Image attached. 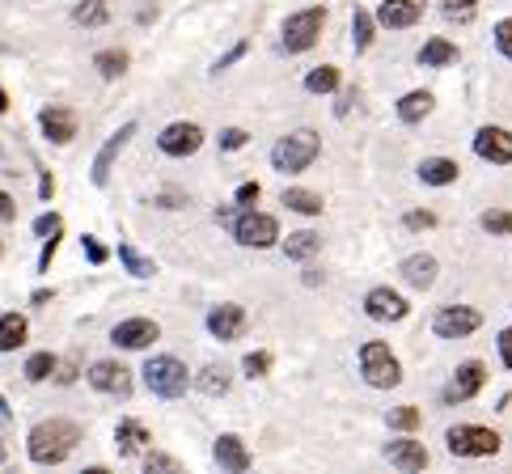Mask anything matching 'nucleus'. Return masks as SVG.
I'll return each mask as SVG.
<instances>
[{
	"instance_id": "obj_1",
	"label": "nucleus",
	"mask_w": 512,
	"mask_h": 474,
	"mask_svg": "<svg viewBox=\"0 0 512 474\" xmlns=\"http://www.w3.org/2000/svg\"><path fill=\"white\" fill-rule=\"evenodd\" d=\"M77 441H81V428L72 424V419H43V424L30 428L26 453L34 466H60V462H68V453L77 449Z\"/></svg>"
},
{
	"instance_id": "obj_2",
	"label": "nucleus",
	"mask_w": 512,
	"mask_h": 474,
	"mask_svg": "<svg viewBox=\"0 0 512 474\" xmlns=\"http://www.w3.org/2000/svg\"><path fill=\"white\" fill-rule=\"evenodd\" d=\"M318 153H322V136L314 127H297V132H288L271 144V166L280 174H305L318 161Z\"/></svg>"
},
{
	"instance_id": "obj_3",
	"label": "nucleus",
	"mask_w": 512,
	"mask_h": 474,
	"mask_svg": "<svg viewBox=\"0 0 512 474\" xmlns=\"http://www.w3.org/2000/svg\"><path fill=\"white\" fill-rule=\"evenodd\" d=\"M229 229H233V242L246 246V250H267V246H280V221L271 212L259 208H237L229 216Z\"/></svg>"
},
{
	"instance_id": "obj_4",
	"label": "nucleus",
	"mask_w": 512,
	"mask_h": 474,
	"mask_svg": "<svg viewBox=\"0 0 512 474\" xmlns=\"http://www.w3.org/2000/svg\"><path fill=\"white\" fill-rule=\"evenodd\" d=\"M322 26H326V5H309L284 17V30H280V47L288 56H305L309 47L322 39Z\"/></svg>"
},
{
	"instance_id": "obj_5",
	"label": "nucleus",
	"mask_w": 512,
	"mask_h": 474,
	"mask_svg": "<svg viewBox=\"0 0 512 474\" xmlns=\"http://www.w3.org/2000/svg\"><path fill=\"white\" fill-rule=\"evenodd\" d=\"M504 445V436L487 424H453L445 432V449L453 458H496Z\"/></svg>"
},
{
	"instance_id": "obj_6",
	"label": "nucleus",
	"mask_w": 512,
	"mask_h": 474,
	"mask_svg": "<svg viewBox=\"0 0 512 474\" xmlns=\"http://www.w3.org/2000/svg\"><path fill=\"white\" fill-rule=\"evenodd\" d=\"M360 373L364 381H369L373 390H394L402 386V364L398 356L390 352V343H381V339H369L360 348Z\"/></svg>"
},
{
	"instance_id": "obj_7",
	"label": "nucleus",
	"mask_w": 512,
	"mask_h": 474,
	"mask_svg": "<svg viewBox=\"0 0 512 474\" xmlns=\"http://www.w3.org/2000/svg\"><path fill=\"white\" fill-rule=\"evenodd\" d=\"M140 373H144V386H149L153 398H182L191 386V373L178 356H153Z\"/></svg>"
},
{
	"instance_id": "obj_8",
	"label": "nucleus",
	"mask_w": 512,
	"mask_h": 474,
	"mask_svg": "<svg viewBox=\"0 0 512 474\" xmlns=\"http://www.w3.org/2000/svg\"><path fill=\"white\" fill-rule=\"evenodd\" d=\"M483 326V314L474 305H441L432 318V335L436 339H470Z\"/></svg>"
},
{
	"instance_id": "obj_9",
	"label": "nucleus",
	"mask_w": 512,
	"mask_h": 474,
	"mask_svg": "<svg viewBox=\"0 0 512 474\" xmlns=\"http://www.w3.org/2000/svg\"><path fill=\"white\" fill-rule=\"evenodd\" d=\"M483 386H487V364H483V360H466V364H457V373L445 381V390H441V403H445V407L470 403V398L479 394Z\"/></svg>"
},
{
	"instance_id": "obj_10",
	"label": "nucleus",
	"mask_w": 512,
	"mask_h": 474,
	"mask_svg": "<svg viewBox=\"0 0 512 474\" xmlns=\"http://www.w3.org/2000/svg\"><path fill=\"white\" fill-rule=\"evenodd\" d=\"M157 149L166 153V157H178V161H182V157H195L199 149H204V127L178 119V123H170V127H161Z\"/></svg>"
},
{
	"instance_id": "obj_11",
	"label": "nucleus",
	"mask_w": 512,
	"mask_h": 474,
	"mask_svg": "<svg viewBox=\"0 0 512 474\" xmlns=\"http://www.w3.org/2000/svg\"><path fill=\"white\" fill-rule=\"evenodd\" d=\"M89 386L106 398H127L132 394V369H127L123 360H94L89 364Z\"/></svg>"
},
{
	"instance_id": "obj_12",
	"label": "nucleus",
	"mask_w": 512,
	"mask_h": 474,
	"mask_svg": "<svg viewBox=\"0 0 512 474\" xmlns=\"http://www.w3.org/2000/svg\"><path fill=\"white\" fill-rule=\"evenodd\" d=\"M470 149L479 161H487V166H512V132L508 127H496V123L479 127L470 140Z\"/></svg>"
},
{
	"instance_id": "obj_13",
	"label": "nucleus",
	"mask_w": 512,
	"mask_h": 474,
	"mask_svg": "<svg viewBox=\"0 0 512 474\" xmlns=\"http://www.w3.org/2000/svg\"><path fill=\"white\" fill-rule=\"evenodd\" d=\"M157 339H161V326L153 318H123L111 326V343L123 352H144V348H153Z\"/></svg>"
},
{
	"instance_id": "obj_14",
	"label": "nucleus",
	"mask_w": 512,
	"mask_h": 474,
	"mask_svg": "<svg viewBox=\"0 0 512 474\" xmlns=\"http://www.w3.org/2000/svg\"><path fill=\"white\" fill-rule=\"evenodd\" d=\"M132 136H136V123L127 119L115 136H106V144L98 149V157H94V166H89V178H94V187H106L111 182V170H115V161H119V153L132 144Z\"/></svg>"
},
{
	"instance_id": "obj_15",
	"label": "nucleus",
	"mask_w": 512,
	"mask_h": 474,
	"mask_svg": "<svg viewBox=\"0 0 512 474\" xmlns=\"http://www.w3.org/2000/svg\"><path fill=\"white\" fill-rule=\"evenodd\" d=\"M364 314H369L373 322H402L411 314V305H407V297H402V293H394V288L377 284V288L364 293Z\"/></svg>"
},
{
	"instance_id": "obj_16",
	"label": "nucleus",
	"mask_w": 512,
	"mask_h": 474,
	"mask_svg": "<svg viewBox=\"0 0 512 474\" xmlns=\"http://www.w3.org/2000/svg\"><path fill=\"white\" fill-rule=\"evenodd\" d=\"M386 462L394 466V470H402V474H419V470H428V449H424V441H415V436H398V441H386Z\"/></svg>"
},
{
	"instance_id": "obj_17",
	"label": "nucleus",
	"mask_w": 512,
	"mask_h": 474,
	"mask_svg": "<svg viewBox=\"0 0 512 474\" xmlns=\"http://www.w3.org/2000/svg\"><path fill=\"white\" fill-rule=\"evenodd\" d=\"M204 322H208V335H212V339H221V343H233V339H242V335H246V309H242V305H233V301L212 305Z\"/></svg>"
},
{
	"instance_id": "obj_18",
	"label": "nucleus",
	"mask_w": 512,
	"mask_h": 474,
	"mask_svg": "<svg viewBox=\"0 0 512 474\" xmlns=\"http://www.w3.org/2000/svg\"><path fill=\"white\" fill-rule=\"evenodd\" d=\"M419 17H424V5H419V0H381L373 22L386 26V30H411Z\"/></svg>"
},
{
	"instance_id": "obj_19",
	"label": "nucleus",
	"mask_w": 512,
	"mask_h": 474,
	"mask_svg": "<svg viewBox=\"0 0 512 474\" xmlns=\"http://www.w3.org/2000/svg\"><path fill=\"white\" fill-rule=\"evenodd\" d=\"M212 462L221 470H229V474H246L250 470V449H246L242 436L225 432V436H216V445H212Z\"/></svg>"
},
{
	"instance_id": "obj_20",
	"label": "nucleus",
	"mask_w": 512,
	"mask_h": 474,
	"mask_svg": "<svg viewBox=\"0 0 512 474\" xmlns=\"http://www.w3.org/2000/svg\"><path fill=\"white\" fill-rule=\"evenodd\" d=\"M39 127L51 144H72V136H77V115H72L68 106H43Z\"/></svg>"
},
{
	"instance_id": "obj_21",
	"label": "nucleus",
	"mask_w": 512,
	"mask_h": 474,
	"mask_svg": "<svg viewBox=\"0 0 512 474\" xmlns=\"http://www.w3.org/2000/svg\"><path fill=\"white\" fill-rule=\"evenodd\" d=\"M402 280H407L415 293H424V288H432L436 284V271H441V263L432 259V254H407V259H402Z\"/></svg>"
},
{
	"instance_id": "obj_22",
	"label": "nucleus",
	"mask_w": 512,
	"mask_h": 474,
	"mask_svg": "<svg viewBox=\"0 0 512 474\" xmlns=\"http://www.w3.org/2000/svg\"><path fill=\"white\" fill-rule=\"evenodd\" d=\"M153 436L149 428L140 424V419H119V428H115V449H119V458H136V453L149 445Z\"/></svg>"
},
{
	"instance_id": "obj_23",
	"label": "nucleus",
	"mask_w": 512,
	"mask_h": 474,
	"mask_svg": "<svg viewBox=\"0 0 512 474\" xmlns=\"http://www.w3.org/2000/svg\"><path fill=\"white\" fill-rule=\"evenodd\" d=\"M419 68H453L457 60H462V51H457V43H449V39H441V34H436V39H428L424 47H419Z\"/></svg>"
},
{
	"instance_id": "obj_24",
	"label": "nucleus",
	"mask_w": 512,
	"mask_h": 474,
	"mask_svg": "<svg viewBox=\"0 0 512 474\" xmlns=\"http://www.w3.org/2000/svg\"><path fill=\"white\" fill-rule=\"evenodd\" d=\"M457 174H462V166H457L453 157H424L419 161V182H424V187H449V182H457Z\"/></svg>"
},
{
	"instance_id": "obj_25",
	"label": "nucleus",
	"mask_w": 512,
	"mask_h": 474,
	"mask_svg": "<svg viewBox=\"0 0 512 474\" xmlns=\"http://www.w3.org/2000/svg\"><path fill=\"white\" fill-rule=\"evenodd\" d=\"M432 106H436L432 89H411V94L398 98V119L407 123V127H415V123H424L432 115Z\"/></svg>"
},
{
	"instance_id": "obj_26",
	"label": "nucleus",
	"mask_w": 512,
	"mask_h": 474,
	"mask_svg": "<svg viewBox=\"0 0 512 474\" xmlns=\"http://www.w3.org/2000/svg\"><path fill=\"white\" fill-rule=\"evenodd\" d=\"M280 246H284V254H288L292 263H309V259H314V254L322 250V233H314V229H297V233H288Z\"/></svg>"
},
{
	"instance_id": "obj_27",
	"label": "nucleus",
	"mask_w": 512,
	"mask_h": 474,
	"mask_svg": "<svg viewBox=\"0 0 512 474\" xmlns=\"http://www.w3.org/2000/svg\"><path fill=\"white\" fill-rule=\"evenodd\" d=\"M26 335H30V322L22 318V314H0V356H9V352H17L26 343Z\"/></svg>"
},
{
	"instance_id": "obj_28",
	"label": "nucleus",
	"mask_w": 512,
	"mask_h": 474,
	"mask_svg": "<svg viewBox=\"0 0 512 474\" xmlns=\"http://www.w3.org/2000/svg\"><path fill=\"white\" fill-rule=\"evenodd\" d=\"M191 381H195V386L204 390L208 398H225L229 386H233V373L225 369V364H204V369H199Z\"/></svg>"
},
{
	"instance_id": "obj_29",
	"label": "nucleus",
	"mask_w": 512,
	"mask_h": 474,
	"mask_svg": "<svg viewBox=\"0 0 512 474\" xmlns=\"http://www.w3.org/2000/svg\"><path fill=\"white\" fill-rule=\"evenodd\" d=\"M280 204L288 208V212H297V216H322V195L318 191H305V187H288L284 195H280Z\"/></svg>"
},
{
	"instance_id": "obj_30",
	"label": "nucleus",
	"mask_w": 512,
	"mask_h": 474,
	"mask_svg": "<svg viewBox=\"0 0 512 474\" xmlns=\"http://www.w3.org/2000/svg\"><path fill=\"white\" fill-rule=\"evenodd\" d=\"M377 22H373V13L364 9V5H356L352 9V47H356V56H364V51L373 47V39H377Z\"/></svg>"
},
{
	"instance_id": "obj_31",
	"label": "nucleus",
	"mask_w": 512,
	"mask_h": 474,
	"mask_svg": "<svg viewBox=\"0 0 512 474\" xmlns=\"http://www.w3.org/2000/svg\"><path fill=\"white\" fill-rule=\"evenodd\" d=\"M127 64H132V56L119 51V47H106V51H98V56H94V68H98L102 81H119L127 72Z\"/></svg>"
},
{
	"instance_id": "obj_32",
	"label": "nucleus",
	"mask_w": 512,
	"mask_h": 474,
	"mask_svg": "<svg viewBox=\"0 0 512 474\" xmlns=\"http://www.w3.org/2000/svg\"><path fill=\"white\" fill-rule=\"evenodd\" d=\"M72 22L85 26V30H98L111 22V9H106V0H81L77 9H72Z\"/></svg>"
},
{
	"instance_id": "obj_33",
	"label": "nucleus",
	"mask_w": 512,
	"mask_h": 474,
	"mask_svg": "<svg viewBox=\"0 0 512 474\" xmlns=\"http://www.w3.org/2000/svg\"><path fill=\"white\" fill-rule=\"evenodd\" d=\"M119 263L132 271L136 280H153V276H157V263H153V259H144V254H140L132 242H119Z\"/></svg>"
},
{
	"instance_id": "obj_34",
	"label": "nucleus",
	"mask_w": 512,
	"mask_h": 474,
	"mask_svg": "<svg viewBox=\"0 0 512 474\" xmlns=\"http://www.w3.org/2000/svg\"><path fill=\"white\" fill-rule=\"evenodd\" d=\"M305 89H309V94H335V89H339V68H335V64L309 68V77H305Z\"/></svg>"
},
{
	"instance_id": "obj_35",
	"label": "nucleus",
	"mask_w": 512,
	"mask_h": 474,
	"mask_svg": "<svg viewBox=\"0 0 512 474\" xmlns=\"http://www.w3.org/2000/svg\"><path fill=\"white\" fill-rule=\"evenodd\" d=\"M479 225H483V233H491V237H512V212H508V208H487V212L479 216Z\"/></svg>"
},
{
	"instance_id": "obj_36",
	"label": "nucleus",
	"mask_w": 512,
	"mask_h": 474,
	"mask_svg": "<svg viewBox=\"0 0 512 474\" xmlns=\"http://www.w3.org/2000/svg\"><path fill=\"white\" fill-rule=\"evenodd\" d=\"M56 360H60V356H51V352H34V356L26 360V369H22L26 381H47L51 373H56Z\"/></svg>"
},
{
	"instance_id": "obj_37",
	"label": "nucleus",
	"mask_w": 512,
	"mask_h": 474,
	"mask_svg": "<svg viewBox=\"0 0 512 474\" xmlns=\"http://www.w3.org/2000/svg\"><path fill=\"white\" fill-rule=\"evenodd\" d=\"M386 424H390L394 432H415V428H419V407H411V403H407V407H394V411L386 415Z\"/></svg>"
},
{
	"instance_id": "obj_38",
	"label": "nucleus",
	"mask_w": 512,
	"mask_h": 474,
	"mask_svg": "<svg viewBox=\"0 0 512 474\" xmlns=\"http://www.w3.org/2000/svg\"><path fill=\"white\" fill-rule=\"evenodd\" d=\"M271 364H276V360H271V352H250V356L242 360V373H246L250 381H254V377H267Z\"/></svg>"
},
{
	"instance_id": "obj_39",
	"label": "nucleus",
	"mask_w": 512,
	"mask_h": 474,
	"mask_svg": "<svg viewBox=\"0 0 512 474\" xmlns=\"http://www.w3.org/2000/svg\"><path fill=\"white\" fill-rule=\"evenodd\" d=\"M216 140H221V153H237V149H246V144H250V132H246V127H225Z\"/></svg>"
},
{
	"instance_id": "obj_40",
	"label": "nucleus",
	"mask_w": 512,
	"mask_h": 474,
	"mask_svg": "<svg viewBox=\"0 0 512 474\" xmlns=\"http://www.w3.org/2000/svg\"><path fill=\"white\" fill-rule=\"evenodd\" d=\"M491 39H496V51L504 60H512V17H500L496 30H491Z\"/></svg>"
},
{
	"instance_id": "obj_41",
	"label": "nucleus",
	"mask_w": 512,
	"mask_h": 474,
	"mask_svg": "<svg viewBox=\"0 0 512 474\" xmlns=\"http://www.w3.org/2000/svg\"><path fill=\"white\" fill-rule=\"evenodd\" d=\"M34 233H39L43 242H47V237H60L64 233V216L60 212H43L39 221H34Z\"/></svg>"
},
{
	"instance_id": "obj_42",
	"label": "nucleus",
	"mask_w": 512,
	"mask_h": 474,
	"mask_svg": "<svg viewBox=\"0 0 512 474\" xmlns=\"http://www.w3.org/2000/svg\"><path fill=\"white\" fill-rule=\"evenodd\" d=\"M402 225H407L411 233H419V229H436V212H432V208H411L407 216H402Z\"/></svg>"
},
{
	"instance_id": "obj_43",
	"label": "nucleus",
	"mask_w": 512,
	"mask_h": 474,
	"mask_svg": "<svg viewBox=\"0 0 512 474\" xmlns=\"http://www.w3.org/2000/svg\"><path fill=\"white\" fill-rule=\"evenodd\" d=\"M246 51H250V43H246V39H242V43H233V47L225 51V56H221V60H216V64H212V77H221V72H225L229 64H237V60H242V56H246Z\"/></svg>"
},
{
	"instance_id": "obj_44",
	"label": "nucleus",
	"mask_w": 512,
	"mask_h": 474,
	"mask_svg": "<svg viewBox=\"0 0 512 474\" xmlns=\"http://www.w3.org/2000/svg\"><path fill=\"white\" fill-rule=\"evenodd\" d=\"M81 246H85V259H89V263H94V267H102L106 259H111V250H106V246L98 242V237H89V233L81 237Z\"/></svg>"
},
{
	"instance_id": "obj_45",
	"label": "nucleus",
	"mask_w": 512,
	"mask_h": 474,
	"mask_svg": "<svg viewBox=\"0 0 512 474\" xmlns=\"http://www.w3.org/2000/svg\"><path fill=\"white\" fill-rule=\"evenodd\" d=\"M259 195H263L259 182H242V187H237V195H233V204H237V208H254V204H259Z\"/></svg>"
},
{
	"instance_id": "obj_46",
	"label": "nucleus",
	"mask_w": 512,
	"mask_h": 474,
	"mask_svg": "<svg viewBox=\"0 0 512 474\" xmlns=\"http://www.w3.org/2000/svg\"><path fill=\"white\" fill-rule=\"evenodd\" d=\"M144 470H170V474H178L182 470V462L178 458H170V453H149V458H144Z\"/></svg>"
},
{
	"instance_id": "obj_47",
	"label": "nucleus",
	"mask_w": 512,
	"mask_h": 474,
	"mask_svg": "<svg viewBox=\"0 0 512 474\" xmlns=\"http://www.w3.org/2000/svg\"><path fill=\"white\" fill-rule=\"evenodd\" d=\"M60 381V386H72L77 381V360H56V373H51Z\"/></svg>"
},
{
	"instance_id": "obj_48",
	"label": "nucleus",
	"mask_w": 512,
	"mask_h": 474,
	"mask_svg": "<svg viewBox=\"0 0 512 474\" xmlns=\"http://www.w3.org/2000/svg\"><path fill=\"white\" fill-rule=\"evenodd\" d=\"M496 348H500V360H504V369H512V326H504V331H500Z\"/></svg>"
},
{
	"instance_id": "obj_49",
	"label": "nucleus",
	"mask_w": 512,
	"mask_h": 474,
	"mask_svg": "<svg viewBox=\"0 0 512 474\" xmlns=\"http://www.w3.org/2000/svg\"><path fill=\"white\" fill-rule=\"evenodd\" d=\"M56 250H60V237H47V242H43V254H39V271H47V267H51V259H56Z\"/></svg>"
},
{
	"instance_id": "obj_50",
	"label": "nucleus",
	"mask_w": 512,
	"mask_h": 474,
	"mask_svg": "<svg viewBox=\"0 0 512 474\" xmlns=\"http://www.w3.org/2000/svg\"><path fill=\"white\" fill-rule=\"evenodd\" d=\"M474 5H479V0H449L445 13H449V17H470V9H474Z\"/></svg>"
},
{
	"instance_id": "obj_51",
	"label": "nucleus",
	"mask_w": 512,
	"mask_h": 474,
	"mask_svg": "<svg viewBox=\"0 0 512 474\" xmlns=\"http://www.w3.org/2000/svg\"><path fill=\"white\" fill-rule=\"evenodd\" d=\"M13 216H17V204H13V195L9 191H0V221H13Z\"/></svg>"
},
{
	"instance_id": "obj_52",
	"label": "nucleus",
	"mask_w": 512,
	"mask_h": 474,
	"mask_svg": "<svg viewBox=\"0 0 512 474\" xmlns=\"http://www.w3.org/2000/svg\"><path fill=\"white\" fill-rule=\"evenodd\" d=\"M352 102H356V89H343V98H339V106H335V115L343 119L347 111H352Z\"/></svg>"
},
{
	"instance_id": "obj_53",
	"label": "nucleus",
	"mask_w": 512,
	"mask_h": 474,
	"mask_svg": "<svg viewBox=\"0 0 512 474\" xmlns=\"http://www.w3.org/2000/svg\"><path fill=\"white\" fill-rule=\"evenodd\" d=\"M39 195H43V199L56 195V178H51V174H43V182H39Z\"/></svg>"
},
{
	"instance_id": "obj_54",
	"label": "nucleus",
	"mask_w": 512,
	"mask_h": 474,
	"mask_svg": "<svg viewBox=\"0 0 512 474\" xmlns=\"http://www.w3.org/2000/svg\"><path fill=\"white\" fill-rule=\"evenodd\" d=\"M161 208H182V195H161Z\"/></svg>"
},
{
	"instance_id": "obj_55",
	"label": "nucleus",
	"mask_w": 512,
	"mask_h": 474,
	"mask_svg": "<svg viewBox=\"0 0 512 474\" xmlns=\"http://www.w3.org/2000/svg\"><path fill=\"white\" fill-rule=\"evenodd\" d=\"M9 111V94H5V89H0V115H5Z\"/></svg>"
},
{
	"instance_id": "obj_56",
	"label": "nucleus",
	"mask_w": 512,
	"mask_h": 474,
	"mask_svg": "<svg viewBox=\"0 0 512 474\" xmlns=\"http://www.w3.org/2000/svg\"><path fill=\"white\" fill-rule=\"evenodd\" d=\"M0 419H9V403H5V398H0Z\"/></svg>"
},
{
	"instance_id": "obj_57",
	"label": "nucleus",
	"mask_w": 512,
	"mask_h": 474,
	"mask_svg": "<svg viewBox=\"0 0 512 474\" xmlns=\"http://www.w3.org/2000/svg\"><path fill=\"white\" fill-rule=\"evenodd\" d=\"M0 466H5V445H0Z\"/></svg>"
},
{
	"instance_id": "obj_58",
	"label": "nucleus",
	"mask_w": 512,
	"mask_h": 474,
	"mask_svg": "<svg viewBox=\"0 0 512 474\" xmlns=\"http://www.w3.org/2000/svg\"><path fill=\"white\" fill-rule=\"evenodd\" d=\"M0 254H5V250H0Z\"/></svg>"
}]
</instances>
